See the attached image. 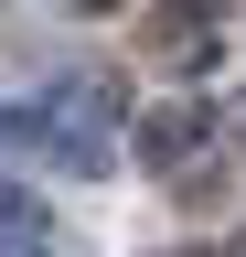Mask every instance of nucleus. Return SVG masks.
I'll list each match as a JSON object with an SVG mask.
<instances>
[]
</instances>
